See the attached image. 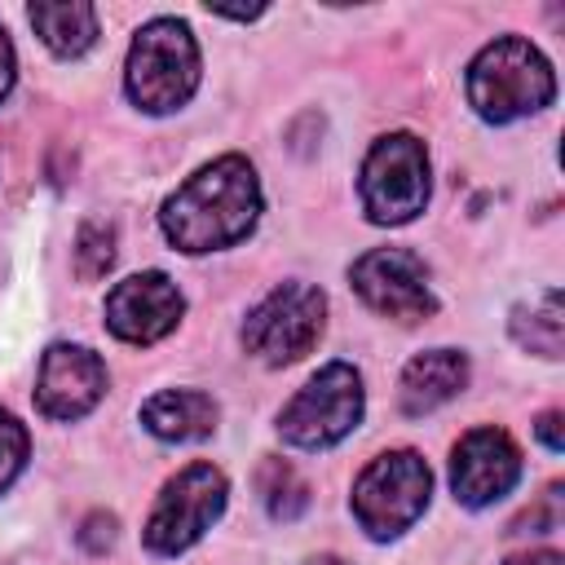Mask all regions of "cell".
I'll return each mask as SVG.
<instances>
[{"mask_svg":"<svg viewBox=\"0 0 565 565\" xmlns=\"http://www.w3.org/2000/svg\"><path fill=\"white\" fill-rule=\"evenodd\" d=\"M512 340L539 358H561L565 349V309H561V291L547 287L539 291L530 305L512 309Z\"/></svg>","mask_w":565,"mask_h":565,"instance_id":"16","label":"cell"},{"mask_svg":"<svg viewBox=\"0 0 565 565\" xmlns=\"http://www.w3.org/2000/svg\"><path fill=\"white\" fill-rule=\"evenodd\" d=\"M260 216V181L243 154H221L185 177L159 207V225L177 252H221L243 243Z\"/></svg>","mask_w":565,"mask_h":565,"instance_id":"1","label":"cell"},{"mask_svg":"<svg viewBox=\"0 0 565 565\" xmlns=\"http://www.w3.org/2000/svg\"><path fill=\"white\" fill-rule=\"evenodd\" d=\"M225 499H230V481L216 463H185L154 499L150 516H146V530H141V543L154 552V556H181L190 552L225 512Z\"/></svg>","mask_w":565,"mask_h":565,"instance_id":"5","label":"cell"},{"mask_svg":"<svg viewBox=\"0 0 565 565\" xmlns=\"http://www.w3.org/2000/svg\"><path fill=\"white\" fill-rule=\"evenodd\" d=\"M534 433H539V441H543L552 455L565 450V437H561V411H543L539 424H534Z\"/></svg>","mask_w":565,"mask_h":565,"instance_id":"21","label":"cell"},{"mask_svg":"<svg viewBox=\"0 0 565 565\" xmlns=\"http://www.w3.org/2000/svg\"><path fill=\"white\" fill-rule=\"evenodd\" d=\"M181 313H185V296H181V287L163 269L128 274L106 296V327L124 344H154V340H163L181 322Z\"/></svg>","mask_w":565,"mask_h":565,"instance_id":"10","label":"cell"},{"mask_svg":"<svg viewBox=\"0 0 565 565\" xmlns=\"http://www.w3.org/2000/svg\"><path fill=\"white\" fill-rule=\"evenodd\" d=\"M468 384V358L459 349H428V353H415L402 371V411L406 415H428L437 406H446L450 397H459Z\"/></svg>","mask_w":565,"mask_h":565,"instance_id":"13","label":"cell"},{"mask_svg":"<svg viewBox=\"0 0 565 565\" xmlns=\"http://www.w3.org/2000/svg\"><path fill=\"white\" fill-rule=\"evenodd\" d=\"M106 393V362L84 344H53L40 358L35 375V406L44 419L71 424L84 419Z\"/></svg>","mask_w":565,"mask_h":565,"instance_id":"12","label":"cell"},{"mask_svg":"<svg viewBox=\"0 0 565 565\" xmlns=\"http://www.w3.org/2000/svg\"><path fill=\"white\" fill-rule=\"evenodd\" d=\"M26 18L57 57H79L97 44V9L84 0H40Z\"/></svg>","mask_w":565,"mask_h":565,"instance_id":"15","label":"cell"},{"mask_svg":"<svg viewBox=\"0 0 565 565\" xmlns=\"http://www.w3.org/2000/svg\"><path fill=\"white\" fill-rule=\"evenodd\" d=\"M433 494V472L415 450H388L371 459L353 481V516L366 530V539L388 543L406 534Z\"/></svg>","mask_w":565,"mask_h":565,"instance_id":"4","label":"cell"},{"mask_svg":"<svg viewBox=\"0 0 565 565\" xmlns=\"http://www.w3.org/2000/svg\"><path fill=\"white\" fill-rule=\"evenodd\" d=\"M353 291L393 322H424L437 313V296L428 287V265L406 247H371L349 269Z\"/></svg>","mask_w":565,"mask_h":565,"instance_id":"9","label":"cell"},{"mask_svg":"<svg viewBox=\"0 0 565 565\" xmlns=\"http://www.w3.org/2000/svg\"><path fill=\"white\" fill-rule=\"evenodd\" d=\"M256 486H260V499H265V508H269L274 521H296V516L309 508V486H305L300 472H296L291 463H282V459H265Z\"/></svg>","mask_w":565,"mask_h":565,"instance_id":"17","label":"cell"},{"mask_svg":"<svg viewBox=\"0 0 565 565\" xmlns=\"http://www.w3.org/2000/svg\"><path fill=\"white\" fill-rule=\"evenodd\" d=\"M503 565H565V561H561V552L539 547V552H516V556H508Z\"/></svg>","mask_w":565,"mask_h":565,"instance_id":"23","label":"cell"},{"mask_svg":"<svg viewBox=\"0 0 565 565\" xmlns=\"http://www.w3.org/2000/svg\"><path fill=\"white\" fill-rule=\"evenodd\" d=\"M309 565H344V561H340V556H313Z\"/></svg>","mask_w":565,"mask_h":565,"instance_id":"24","label":"cell"},{"mask_svg":"<svg viewBox=\"0 0 565 565\" xmlns=\"http://www.w3.org/2000/svg\"><path fill=\"white\" fill-rule=\"evenodd\" d=\"M366 411V388L358 366L349 362H327L278 415V433L287 446L300 450H327L344 441Z\"/></svg>","mask_w":565,"mask_h":565,"instance_id":"6","label":"cell"},{"mask_svg":"<svg viewBox=\"0 0 565 565\" xmlns=\"http://www.w3.org/2000/svg\"><path fill=\"white\" fill-rule=\"evenodd\" d=\"M26 450H31V437L26 428L18 424V415H9L0 406V494L18 481V472L26 468Z\"/></svg>","mask_w":565,"mask_h":565,"instance_id":"19","label":"cell"},{"mask_svg":"<svg viewBox=\"0 0 565 565\" xmlns=\"http://www.w3.org/2000/svg\"><path fill=\"white\" fill-rule=\"evenodd\" d=\"M221 406L199 388H163L141 402V424L159 441H199L216 433Z\"/></svg>","mask_w":565,"mask_h":565,"instance_id":"14","label":"cell"},{"mask_svg":"<svg viewBox=\"0 0 565 565\" xmlns=\"http://www.w3.org/2000/svg\"><path fill=\"white\" fill-rule=\"evenodd\" d=\"M327 327V296L309 282H278L243 322V349L265 366L300 362Z\"/></svg>","mask_w":565,"mask_h":565,"instance_id":"8","label":"cell"},{"mask_svg":"<svg viewBox=\"0 0 565 565\" xmlns=\"http://www.w3.org/2000/svg\"><path fill=\"white\" fill-rule=\"evenodd\" d=\"M521 481V450L503 428H472L450 455V490L463 508H490Z\"/></svg>","mask_w":565,"mask_h":565,"instance_id":"11","label":"cell"},{"mask_svg":"<svg viewBox=\"0 0 565 565\" xmlns=\"http://www.w3.org/2000/svg\"><path fill=\"white\" fill-rule=\"evenodd\" d=\"M115 265V225L106 221H84L75 234V269L84 278H102Z\"/></svg>","mask_w":565,"mask_h":565,"instance_id":"18","label":"cell"},{"mask_svg":"<svg viewBox=\"0 0 565 565\" xmlns=\"http://www.w3.org/2000/svg\"><path fill=\"white\" fill-rule=\"evenodd\" d=\"M556 97L552 62L521 35L490 40L468 62V106L486 124H512L543 110Z\"/></svg>","mask_w":565,"mask_h":565,"instance_id":"2","label":"cell"},{"mask_svg":"<svg viewBox=\"0 0 565 565\" xmlns=\"http://www.w3.org/2000/svg\"><path fill=\"white\" fill-rule=\"evenodd\" d=\"M13 75H18V57H13V44H9V35H4V26H0V102L9 97Z\"/></svg>","mask_w":565,"mask_h":565,"instance_id":"22","label":"cell"},{"mask_svg":"<svg viewBox=\"0 0 565 565\" xmlns=\"http://www.w3.org/2000/svg\"><path fill=\"white\" fill-rule=\"evenodd\" d=\"M79 543H84L88 552H106V547L115 543V516H106V512H93V516L84 521V534H79Z\"/></svg>","mask_w":565,"mask_h":565,"instance_id":"20","label":"cell"},{"mask_svg":"<svg viewBox=\"0 0 565 565\" xmlns=\"http://www.w3.org/2000/svg\"><path fill=\"white\" fill-rule=\"evenodd\" d=\"M128 102L146 115L181 110L199 88V44L181 18H150L124 62Z\"/></svg>","mask_w":565,"mask_h":565,"instance_id":"3","label":"cell"},{"mask_svg":"<svg viewBox=\"0 0 565 565\" xmlns=\"http://www.w3.org/2000/svg\"><path fill=\"white\" fill-rule=\"evenodd\" d=\"M362 212L375 225H406L424 212L428 203V150L411 132H388L380 137L358 177Z\"/></svg>","mask_w":565,"mask_h":565,"instance_id":"7","label":"cell"}]
</instances>
